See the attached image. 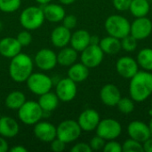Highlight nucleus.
<instances>
[{
	"instance_id": "nucleus-1",
	"label": "nucleus",
	"mask_w": 152,
	"mask_h": 152,
	"mask_svg": "<svg viewBox=\"0 0 152 152\" xmlns=\"http://www.w3.org/2000/svg\"><path fill=\"white\" fill-rule=\"evenodd\" d=\"M129 94L136 102H142L152 94V73L139 70L130 78Z\"/></svg>"
},
{
	"instance_id": "nucleus-2",
	"label": "nucleus",
	"mask_w": 152,
	"mask_h": 152,
	"mask_svg": "<svg viewBox=\"0 0 152 152\" xmlns=\"http://www.w3.org/2000/svg\"><path fill=\"white\" fill-rule=\"evenodd\" d=\"M32 59L22 53L12 57L9 65V74L11 78L16 83H23L33 72Z\"/></svg>"
},
{
	"instance_id": "nucleus-3",
	"label": "nucleus",
	"mask_w": 152,
	"mask_h": 152,
	"mask_svg": "<svg viewBox=\"0 0 152 152\" xmlns=\"http://www.w3.org/2000/svg\"><path fill=\"white\" fill-rule=\"evenodd\" d=\"M104 27L109 36L122 39L130 34L131 23L124 16L113 14L106 19Z\"/></svg>"
},
{
	"instance_id": "nucleus-4",
	"label": "nucleus",
	"mask_w": 152,
	"mask_h": 152,
	"mask_svg": "<svg viewBox=\"0 0 152 152\" xmlns=\"http://www.w3.org/2000/svg\"><path fill=\"white\" fill-rule=\"evenodd\" d=\"M43 8L38 6H28L25 8L20 15V23L27 30L39 28L45 21Z\"/></svg>"
},
{
	"instance_id": "nucleus-5",
	"label": "nucleus",
	"mask_w": 152,
	"mask_h": 152,
	"mask_svg": "<svg viewBox=\"0 0 152 152\" xmlns=\"http://www.w3.org/2000/svg\"><path fill=\"white\" fill-rule=\"evenodd\" d=\"M44 117V111L37 102L26 101L18 110L19 119L27 126H34Z\"/></svg>"
},
{
	"instance_id": "nucleus-6",
	"label": "nucleus",
	"mask_w": 152,
	"mask_h": 152,
	"mask_svg": "<svg viewBox=\"0 0 152 152\" xmlns=\"http://www.w3.org/2000/svg\"><path fill=\"white\" fill-rule=\"evenodd\" d=\"M56 129L57 138L63 141L66 144L77 141L82 133V129L77 121L72 119H66L61 122Z\"/></svg>"
},
{
	"instance_id": "nucleus-7",
	"label": "nucleus",
	"mask_w": 152,
	"mask_h": 152,
	"mask_svg": "<svg viewBox=\"0 0 152 152\" xmlns=\"http://www.w3.org/2000/svg\"><path fill=\"white\" fill-rule=\"evenodd\" d=\"M26 83L29 91L37 95H42L51 91L53 87L52 78L47 75L40 72H32L28 78L26 80Z\"/></svg>"
},
{
	"instance_id": "nucleus-8",
	"label": "nucleus",
	"mask_w": 152,
	"mask_h": 152,
	"mask_svg": "<svg viewBox=\"0 0 152 152\" xmlns=\"http://www.w3.org/2000/svg\"><path fill=\"white\" fill-rule=\"evenodd\" d=\"M96 134L105 141L116 140L122 133L121 124L113 118H104L101 120L96 127Z\"/></svg>"
},
{
	"instance_id": "nucleus-9",
	"label": "nucleus",
	"mask_w": 152,
	"mask_h": 152,
	"mask_svg": "<svg viewBox=\"0 0 152 152\" xmlns=\"http://www.w3.org/2000/svg\"><path fill=\"white\" fill-rule=\"evenodd\" d=\"M104 53L99 45H89L81 52V62L88 69H94L98 67L103 61Z\"/></svg>"
},
{
	"instance_id": "nucleus-10",
	"label": "nucleus",
	"mask_w": 152,
	"mask_h": 152,
	"mask_svg": "<svg viewBox=\"0 0 152 152\" xmlns=\"http://www.w3.org/2000/svg\"><path fill=\"white\" fill-rule=\"evenodd\" d=\"M77 93V83L69 77L61 79L55 87V94L59 100L63 102H69L75 99Z\"/></svg>"
},
{
	"instance_id": "nucleus-11",
	"label": "nucleus",
	"mask_w": 152,
	"mask_h": 152,
	"mask_svg": "<svg viewBox=\"0 0 152 152\" xmlns=\"http://www.w3.org/2000/svg\"><path fill=\"white\" fill-rule=\"evenodd\" d=\"M35 63L38 69L44 71L53 69L57 65V54L51 49H40L35 55Z\"/></svg>"
},
{
	"instance_id": "nucleus-12",
	"label": "nucleus",
	"mask_w": 152,
	"mask_h": 152,
	"mask_svg": "<svg viewBox=\"0 0 152 152\" xmlns=\"http://www.w3.org/2000/svg\"><path fill=\"white\" fill-rule=\"evenodd\" d=\"M152 32V21L145 17L136 18L131 23L130 34L138 41L144 40L151 36Z\"/></svg>"
},
{
	"instance_id": "nucleus-13",
	"label": "nucleus",
	"mask_w": 152,
	"mask_h": 152,
	"mask_svg": "<svg viewBox=\"0 0 152 152\" xmlns=\"http://www.w3.org/2000/svg\"><path fill=\"white\" fill-rule=\"evenodd\" d=\"M116 69L119 76L130 79L139 71V65L133 57L122 56L116 63Z\"/></svg>"
},
{
	"instance_id": "nucleus-14",
	"label": "nucleus",
	"mask_w": 152,
	"mask_h": 152,
	"mask_svg": "<svg viewBox=\"0 0 152 152\" xmlns=\"http://www.w3.org/2000/svg\"><path fill=\"white\" fill-rule=\"evenodd\" d=\"M34 126V134L39 141L44 142H51L57 137L56 126L52 123L39 121Z\"/></svg>"
},
{
	"instance_id": "nucleus-15",
	"label": "nucleus",
	"mask_w": 152,
	"mask_h": 152,
	"mask_svg": "<svg viewBox=\"0 0 152 152\" xmlns=\"http://www.w3.org/2000/svg\"><path fill=\"white\" fill-rule=\"evenodd\" d=\"M100 121L101 118L99 113L93 109L85 110L83 112H81L77 119V123L82 131L86 132H92L95 130Z\"/></svg>"
},
{
	"instance_id": "nucleus-16",
	"label": "nucleus",
	"mask_w": 152,
	"mask_h": 152,
	"mask_svg": "<svg viewBox=\"0 0 152 152\" xmlns=\"http://www.w3.org/2000/svg\"><path fill=\"white\" fill-rule=\"evenodd\" d=\"M127 133L130 138L136 140L142 143L151 137L149 125L139 120H134L129 123L127 126Z\"/></svg>"
},
{
	"instance_id": "nucleus-17",
	"label": "nucleus",
	"mask_w": 152,
	"mask_h": 152,
	"mask_svg": "<svg viewBox=\"0 0 152 152\" xmlns=\"http://www.w3.org/2000/svg\"><path fill=\"white\" fill-rule=\"evenodd\" d=\"M100 98L102 102L109 107L117 106L121 98V93L118 87L113 84L103 86L100 91Z\"/></svg>"
},
{
	"instance_id": "nucleus-18",
	"label": "nucleus",
	"mask_w": 152,
	"mask_h": 152,
	"mask_svg": "<svg viewBox=\"0 0 152 152\" xmlns=\"http://www.w3.org/2000/svg\"><path fill=\"white\" fill-rule=\"evenodd\" d=\"M22 46L18 40L12 37H6L0 40V54L5 58L12 59L21 53Z\"/></svg>"
},
{
	"instance_id": "nucleus-19",
	"label": "nucleus",
	"mask_w": 152,
	"mask_h": 152,
	"mask_svg": "<svg viewBox=\"0 0 152 152\" xmlns=\"http://www.w3.org/2000/svg\"><path fill=\"white\" fill-rule=\"evenodd\" d=\"M71 38L70 29L67 28L63 25L54 28L51 33V42L53 46L57 48H63L67 46Z\"/></svg>"
},
{
	"instance_id": "nucleus-20",
	"label": "nucleus",
	"mask_w": 152,
	"mask_h": 152,
	"mask_svg": "<svg viewBox=\"0 0 152 152\" xmlns=\"http://www.w3.org/2000/svg\"><path fill=\"white\" fill-rule=\"evenodd\" d=\"M20 126L18 122L8 116L0 118V135L4 138H12L19 134Z\"/></svg>"
},
{
	"instance_id": "nucleus-21",
	"label": "nucleus",
	"mask_w": 152,
	"mask_h": 152,
	"mask_svg": "<svg viewBox=\"0 0 152 152\" xmlns=\"http://www.w3.org/2000/svg\"><path fill=\"white\" fill-rule=\"evenodd\" d=\"M91 35L86 29H78L71 34L70 45L77 52H82L90 45Z\"/></svg>"
},
{
	"instance_id": "nucleus-22",
	"label": "nucleus",
	"mask_w": 152,
	"mask_h": 152,
	"mask_svg": "<svg viewBox=\"0 0 152 152\" xmlns=\"http://www.w3.org/2000/svg\"><path fill=\"white\" fill-rule=\"evenodd\" d=\"M43 12L45 20L51 22H60L62 21L66 15L65 10L62 5L57 4H47L43 7Z\"/></svg>"
},
{
	"instance_id": "nucleus-23",
	"label": "nucleus",
	"mask_w": 152,
	"mask_h": 152,
	"mask_svg": "<svg viewBox=\"0 0 152 152\" xmlns=\"http://www.w3.org/2000/svg\"><path fill=\"white\" fill-rule=\"evenodd\" d=\"M59 102L60 100L56 94L49 91L42 95H39L37 102L43 110L44 113H51L58 107Z\"/></svg>"
},
{
	"instance_id": "nucleus-24",
	"label": "nucleus",
	"mask_w": 152,
	"mask_h": 152,
	"mask_svg": "<svg viewBox=\"0 0 152 152\" xmlns=\"http://www.w3.org/2000/svg\"><path fill=\"white\" fill-rule=\"evenodd\" d=\"M89 76V69L82 62L74 63L69 66L68 70V77L76 83H81L87 79Z\"/></svg>"
},
{
	"instance_id": "nucleus-25",
	"label": "nucleus",
	"mask_w": 152,
	"mask_h": 152,
	"mask_svg": "<svg viewBox=\"0 0 152 152\" xmlns=\"http://www.w3.org/2000/svg\"><path fill=\"white\" fill-rule=\"evenodd\" d=\"M77 51H76L73 47H63L57 54V62L61 66L69 67L76 62L77 60L78 54Z\"/></svg>"
},
{
	"instance_id": "nucleus-26",
	"label": "nucleus",
	"mask_w": 152,
	"mask_h": 152,
	"mask_svg": "<svg viewBox=\"0 0 152 152\" xmlns=\"http://www.w3.org/2000/svg\"><path fill=\"white\" fill-rule=\"evenodd\" d=\"M99 45L102 52L106 54H117L122 49L120 39L111 36L102 38Z\"/></svg>"
},
{
	"instance_id": "nucleus-27",
	"label": "nucleus",
	"mask_w": 152,
	"mask_h": 152,
	"mask_svg": "<svg viewBox=\"0 0 152 152\" xmlns=\"http://www.w3.org/2000/svg\"><path fill=\"white\" fill-rule=\"evenodd\" d=\"M25 94L20 91H13L11 92L5 98L4 103L5 106L12 110H18L26 102Z\"/></svg>"
},
{
	"instance_id": "nucleus-28",
	"label": "nucleus",
	"mask_w": 152,
	"mask_h": 152,
	"mask_svg": "<svg viewBox=\"0 0 152 152\" xmlns=\"http://www.w3.org/2000/svg\"><path fill=\"white\" fill-rule=\"evenodd\" d=\"M151 10V4L148 0H132L129 7L130 12L135 17H145Z\"/></svg>"
},
{
	"instance_id": "nucleus-29",
	"label": "nucleus",
	"mask_w": 152,
	"mask_h": 152,
	"mask_svg": "<svg viewBox=\"0 0 152 152\" xmlns=\"http://www.w3.org/2000/svg\"><path fill=\"white\" fill-rule=\"evenodd\" d=\"M138 65L146 71H152V49L143 48L137 54Z\"/></svg>"
},
{
	"instance_id": "nucleus-30",
	"label": "nucleus",
	"mask_w": 152,
	"mask_h": 152,
	"mask_svg": "<svg viewBox=\"0 0 152 152\" xmlns=\"http://www.w3.org/2000/svg\"><path fill=\"white\" fill-rule=\"evenodd\" d=\"M118 110L123 114H129L134 110V101L132 98H120L119 102L117 104Z\"/></svg>"
},
{
	"instance_id": "nucleus-31",
	"label": "nucleus",
	"mask_w": 152,
	"mask_h": 152,
	"mask_svg": "<svg viewBox=\"0 0 152 152\" xmlns=\"http://www.w3.org/2000/svg\"><path fill=\"white\" fill-rule=\"evenodd\" d=\"M20 0H0V11L11 13L17 11L20 6Z\"/></svg>"
},
{
	"instance_id": "nucleus-32",
	"label": "nucleus",
	"mask_w": 152,
	"mask_h": 152,
	"mask_svg": "<svg viewBox=\"0 0 152 152\" xmlns=\"http://www.w3.org/2000/svg\"><path fill=\"white\" fill-rule=\"evenodd\" d=\"M122 151L125 152H143L142 143L129 138L126 140L122 144Z\"/></svg>"
},
{
	"instance_id": "nucleus-33",
	"label": "nucleus",
	"mask_w": 152,
	"mask_h": 152,
	"mask_svg": "<svg viewBox=\"0 0 152 152\" xmlns=\"http://www.w3.org/2000/svg\"><path fill=\"white\" fill-rule=\"evenodd\" d=\"M120 42H121V48L126 52H134L137 48L138 40L135 37H134L131 34L120 39Z\"/></svg>"
},
{
	"instance_id": "nucleus-34",
	"label": "nucleus",
	"mask_w": 152,
	"mask_h": 152,
	"mask_svg": "<svg viewBox=\"0 0 152 152\" xmlns=\"http://www.w3.org/2000/svg\"><path fill=\"white\" fill-rule=\"evenodd\" d=\"M16 39L18 40V42L20 43V45L22 47H25V46H28L31 44V42H32V36L28 32V30L26 29V30L20 31L17 35Z\"/></svg>"
},
{
	"instance_id": "nucleus-35",
	"label": "nucleus",
	"mask_w": 152,
	"mask_h": 152,
	"mask_svg": "<svg viewBox=\"0 0 152 152\" xmlns=\"http://www.w3.org/2000/svg\"><path fill=\"white\" fill-rule=\"evenodd\" d=\"M104 152H122V144H120L118 142L115 140L108 141V142L105 143L103 147Z\"/></svg>"
},
{
	"instance_id": "nucleus-36",
	"label": "nucleus",
	"mask_w": 152,
	"mask_h": 152,
	"mask_svg": "<svg viewBox=\"0 0 152 152\" xmlns=\"http://www.w3.org/2000/svg\"><path fill=\"white\" fill-rule=\"evenodd\" d=\"M105 143H106L105 140L96 134L94 137H93L91 139V141L89 142V145H90L92 151H100V150L103 149Z\"/></svg>"
},
{
	"instance_id": "nucleus-37",
	"label": "nucleus",
	"mask_w": 152,
	"mask_h": 152,
	"mask_svg": "<svg viewBox=\"0 0 152 152\" xmlns=\"http://www.w3.org/2000/svg\"><path fill=\"white\" fill-rule=\"evenodd\" d=\"M77 19L74 14L65 15V17L62 20V25L69 29L74 28L77 26Z\"/></svg>"
},
{
	"instance_id": "nucleus-38",
	"label": "nucleus",
	"mask_w": 152,
	"mask_h": 152,
	"mask_svg": "<svg viewBox=\"0 0 152 152\" xmlns=\"http://www.w3.org/2000/svg\"><path fill=\"white\" fill-rule=\"evenodd\" d=\"M132 0H113L114 7L119 12H125L129 10Z\"/></svg>"
},
{
	"instance_id": "nucleus-39",
	"label": "nucleus",
	"mask_w": 152,
	"mask_h": 152,
	"mask_svg": "<svg viewBox=\"0 0 152 152\" xmlns=\"http://www.w3.org/2000/svg\"><path fill=\"white\" fill-rule=\"evenodd\" d=\"M66 143L59 138H55L51 142V150L54 152H61L65 150Z\"/></svg>"
},
{
	"instance_id": "nucleus-40",
	"label": "nucleus",
	"mask_w": 152,
	"mask_h": 152,
	"mask_svg": "<svg viewBox=\"0 0 152 152\" xmlns=\"http://www.w3.org/2000/svg\"><path fill=\"white\" fill-rule=\"evenodd\" d=\"M71 152H91L93 151L89 143L86 142H78L77 144H75L71 149Z\"/></svg>"
},
{
	"instance_id": "nucleus-41",
	"label": "nucleus",
	"mask_w": 152,
	"mask_h": 152,
	"mask_svg": "<svg viewBox=\"0 0 152 152\" xmlns=\"http://www.w3.org/2000/svg\"><path fill=\"white\" fill-rule=\"evenodd\" d=\"M142 149L143 151L152 152V136L142 142Z\"/></svg>"
},
{
	"instance_id": "nucleus-42",
	"label": "nucleus",
	"mask_w": 152,
	"mask_h": 152,
	"mask_svg": "<svg viewBox=\"0 0 152 152\" xmlns=\"http://www.w3.org/2000/svg\"><path fill=\"white\" fill-rule=\"evenodd\" d=\"M9 151V144L4 137L0 135V152H6Z\"/></svg>"
},
{
	"instance_id": "nucleus-43",
	"label": "nucleus",
	"mask_w": 152,
	"mask_h": 152,
	"mask_svg": "<svg viewBox=\"0 0 152 152\" xmlns=\"http://www.w3.org/2000/svg\"><path fill=\"white\" fill-rule=\"evenodd\" d=\"M11 152H27V149L21 145H16L13 146L12 149H10Z\"/></svg>"
},
{
	"instance_id": "nucleus-44",
	"label": "nucleus",
	"mask_w": 152,
	"mask_h": 152,
	"mask_svg": "<svg viewBox=\"0 0 152 152\" xmlns=\"http://www.w3.org/2000/svg\"><path fill=\"white\" fill-rule=\"evenodd\" d=\"M100 37L98 36H91L90 37V45H99L100 44Z\"/></svg>"
},
{
	"instance_id": "nucleus-45",
	"label": "nucleus",
	"mask_w": 152,
	"mask_h": 152,
	"mask_svg": "<svg viewBox=\"0 0 152 152\" xmlns=\"http://www.w3.org/2000/svg\"><path fill=\"white\" fill-rule=\"evenodd\" d=\"M77 0H59V2L61 4H64V5H69V4H72L73 3H75Z\"/></svg>"
},
{
	"instance_id": "nucleus-46",
	"label": "nucleus",
	"mask_w": 152,
	"mask_h": 152,
	"mask_svg": "<svg viewBox=\"0 0 152 152\" xmlns=\"http://www.w3.org/2000/svg\"><path fill=\"white\" fill-rule=\"evenodd\" d=\"M37 3H39L40 4H43V5H45V4H49V3H51V1L52 0H36Z\"/></svg>"
},
{
	"instance_id": "nucleus-47",
	"label": "nucleus",
	"mask_w": 152,
	"mask_h": 152,
	"mask_svg": "<svg viewBox=\"0 0 152 152\" xmlns=\"http://www.w3.org/2000/svg\"><path fill=\"white\" fill-rule=\"evenodd\" d=\"M149 127H150L151 134V136H152V117H151V120H150V122H149Z\"/></svg>"
},
{
	"instance_id": "nucleus-48",
	"label": "nucleus",
	"mask_w": 152,
	"mask_h": 152,
	"mask_svg": "<svg viewBox=\"0 0 152 152\" xmlns=\"http://www.w3.org/2000/svg\"><path fill=\"white\" fill-rule=\"evenodd\" d=\"M149 114L151 115V117H152V101H151V110H150V111H149Z\"/></svg>"
},
{
	"instance_id": "nucleus-49",
	"label": "nucleus",
	"mask_w": 152,
	"mask_h": 152,
	"mask_svg": "<svg viewBox=\"0 0 152 152\" xmlns=\"http://www.w3.org/2000/svg\"><path fill=\"white\" fill-rule=\"evenodd\" d=\"M0 106H1V104H0Z\"/></svg>"
}]
</instances>
